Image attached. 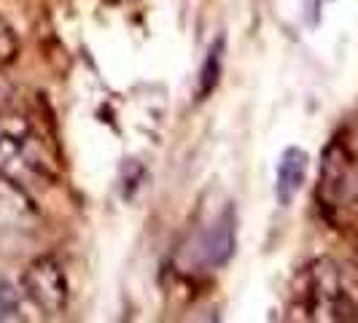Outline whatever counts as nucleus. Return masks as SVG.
<instances>
[{"instance_id":"f257e3e1","label":"nucleus","mask_w":358,"mask_h":323,"mask_svg":"<svg viewBox=\"0 0 358 323\" xmlns=\"http://www.w3.org/2000/svg\"><path fill=\"white\" fill-rule=\"evenodd\" d=\"M307 151L302 148H286L283 157L278 162V173H275V197L286 208L299 194L302 183L307 178Z\"/></svg>"},{"instance_id":"20e7f679","label":"nucleus","mask_w":358,"mask_h":323,"mask_svg":"<svg viewBox=\"0 0 358 323\" xmlns=\"http://www.w3.org/2000/svg\"><path fill=\"white\" fill-rule=\"evenodd\" d=\"M17 291L6 278H0V318H11L17 313Z\"/></svg>"},{"instance_id":"7ed1b4c3","label":"nucleus","mask_w":358,"mask_h":323,"mask_svg":"<svg viewBox=\"0 0 358 323\" xmlns=\"http://www.w3.org/2000/svg\"><path fill=\"white\" fill-rule=\"evenodd\" d=\"M221 62H224V38H218L210 52L205 57L202 65V76H199V97H208L218 84V73H221Z\"/></svg>"},{"instance_id":"f03ea898","label":"nucleus","mask_w":358,"mask_h":323,"mask_svg":"<svg viewBox=\"0 0 358 323\" xmlns=\"http://www.w3.org/2000/svg\"><path fill=\"white\" fill-rule=\"evenodd\" d=\"M202 251H205V261L208 264H224L234 251V224L232 213H227L224 218H218L213 224V229L205 234V243H202Z\"/></svg>"}]
</instances>
